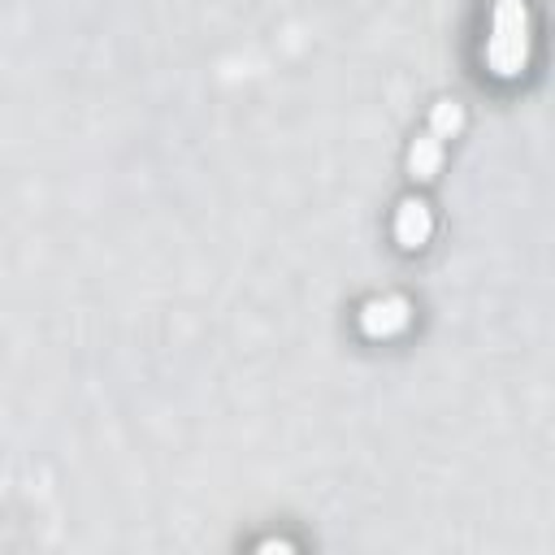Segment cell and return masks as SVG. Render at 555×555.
Returning <instances> with one entry per match:
<instances>
[{"mask_svg":"<svg viewBox=\"0 0 555 555\" xmlns=\"http://www.w3.org/2000/svg\"><path fill=\"white\" fill-rule=\"evenodd\" d=\"M525 43H529V35H525V4L520 0H499L494 35L486 39V56H490L494 74L512 78L525 65Z\"/></svg>","mask_w":555,"mask_h":555,"instance_id":"obj_1","label":"cell"}]
</instances>
